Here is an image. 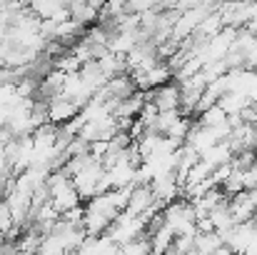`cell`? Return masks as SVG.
Returning <instances> with one entry per match:
<instances>
[{"instance_id":"3","label":"cell","mask_w":257,"mask_h":255,"mask_svg":"<svg viewBox=\"0 0 257 255\" xmlns=\"http://www.w3.org/2000/svg\"><path fill=\"white\" fill-rule=\"evenodd\" d=\"M148 100L158 108V113L180 110V88H177V83H168L163 88H155V90L148 93Z\"/></svg>"},{"instance_id":"1","label":"cell","mask_w":257,"mask_h":255,"mask_svg":"<svg viewBox=\"0 0 257 255\" xmlns=\"http://www.w3.org/2000/svg\"><path fill=\"white\" fill-rule=\"evenodd\" d=\"M102 165L100 163H90L87 168H83L78 175H73V188L78 190L80 200H92L97 195V185H100V178H102Z\"/></svg>"},{"instance_id":"7","label":"cell","mask_w":257,"mask_h":255,"mask_svg":"<svg viewBox=\"0 0 257 255\" xmlns=\"http://www.w3.org/2000/svg\"><path fill=\"white\" fill-rule=\"evenodd\" d=\"M217 248H222V238L217 233H205V235H195V250L200 255H212Z\"/></svg>"},{"instance_id":"2","label":"cell","mask_w":257,"mask_h":255,"mask_svg":"<svg viewBox=\"0 0 257 255\" xmlns=\"http://www.w3.org/2000/svg\"><path fill=\"white\" fill-rule=\"evenodd\" d=\"M78 115H80V108L73 100H65V98H50L48 100V123L50 125L60 128Z\"/></svg>"},{"instance_id":"5","label":"cell","mask_w":257,"mask_h":255,"mask_svg":"<svg viewBox=\"0 0 257 255\" xmlns=\"http://www.w3.org/2000/svg\"><path fill=\"white\" fill-rule=\"evenodd\" d=\"M65 8V3L63 0H48V3H30L28 5V10L38 18V20H50V18H55L60 10Z\"/></svg>"},{"instance_id":"9","label":"cell","mask_w":257,"mask_h":255,"mask_svg":"<svg viewBox=\"0 0 257 255\" xmlns=\"http://www.w3.org/2000/svg\"><path fill=\"white\" fill-rule=\"evenodd\" d=\"M210 173H212V168H210L207 163L197 160V163H195V165L190 168V173L185 175V185H197V183L207 180V178H210Z\"/></svg>"},{"instance_id":"10","label":"cell","mask_w":257,"mask_h":255,"mask_svg":"<svg viewBox=\"0 0 257 255\" xmlns=\"http://www.w3.org/2000/svg\"><path fill=\"white\" fill-rule=\"evenodd\" d=\"M120 255H150V240H148V233L140 235L138 240L122 245V248H120Z\"/></svg>"},{"instance_id":"8","label":"cell","mask_w":257,"mask_h":255,"mask_svg":"<svg viewBox=\"0 0 257 255\" xmlns=\"http://www.w3.org/2000/svg\"><path fill=\"white\" fill-rule=\"evenodd\" d=\"M220 190L225 193V198H235L237 193L245 190V173L242 170H232V175L220 185Z\"/></svg>"},{"instance_id":"6","label":"cell","mask_w":257,"mask_h":255,"mask_svg":"<svg viewBox=\"0 0 257 255\" xmlns=\"http://www.w3.org/2000/svg\"><path fill=\"white\" fill-rule=\"evenodd\" d=\"M227 123V113L215 103L210 110H205V113H200L197 115V125L200 128H220V125H225Z\"/></svg>"},{"instance_id":"4","label":"cell","mask_w":257,"mask_h":255,"mask_svg":"<svg viewBox=\"0 0 257 255\" xmlns=\"http://www.w3.org/2000/svg\"><path fill=\"white\" fill-rule=\"evenodd\" d=\"M153 203H155L153 190H150L148 185H135V188L130 190V200H127L125 213H127V215H133V218H140V215L153 205Z\"/></svg>"}]
</instances>
